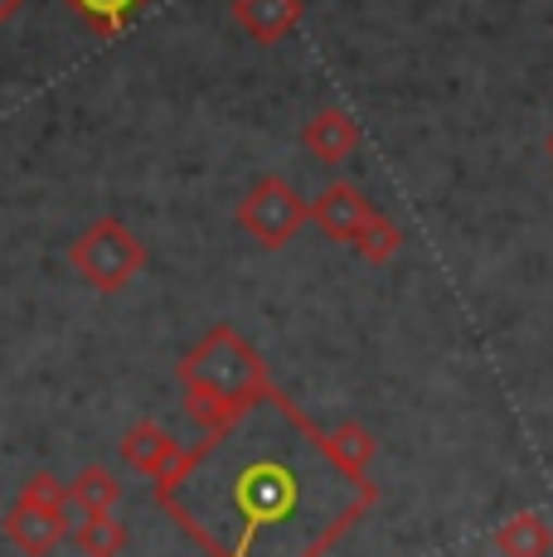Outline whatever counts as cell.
Wrapping results in <instances>:
<instances>
[{
	"label": "cell",
	"mask_w": 553,
	"mask_h": 557,
	"mask_svg": "<svg viewBox=\"0 0 553 557\" xmlns=\"http://www.w3.org/2000/svg\"><path fill=\"white\" fill-rule=\"evenodd\" d=\"M233 25L258 45H276L306 20V0H233L229 5Z\"/></svg>",
	"instance_id": "cell-8"
},
{
	"label": "cell",
	"mask_w": 553,
	"mask_h": 557,
	"mask_svg": "<svg viewBox=\"0 0 553 557\" xmlns=\"http://www.w3.org/2000/svg\"><path fill=\"white\" fill-rule=\"evenodd\" d=\"M495 553L500 557H549L553 553V529H549V513L539 509H519L509 513L505 523L495 529Z\"/></svg>",
	"instance_id": "cell-10"
},
{
	"label": "cell",
	"mask_w": 553,
	"mask_h": 557,
	"mask_svg": "<svg viewBox=\"0 0 553 557\" xmlns=\"http://www.w3.org/2000/svg\"><path fill=\"white\" fill-rule=\"evenodd\" d=\"M20 15H25V0H0V25H10Z\"/></svg>",
	"instance_id": "cell-17"
},
{
	"label": "cell",
	"mask_w": 553,
	"mask_h": 557,
	"mask_svg": "<svg viewBox=\"0 0 553 557\" xmlns=\"http://www.w3.org/2000/svg\"><path fill=\"white\" fill-rule=\"evenodd\" d=\"M544 151H549V160H553V132H549V141H544Z\"/></svg>",
	"instance_id": "cell-18"
},
{
	"label": "cell",
	"mask_w": 553,
	"mask_h": 557,
	"mask_svg": "<svg viewBox=\"0 0 553 557\" xmlns=\"http://www.w3.org/2000/svg\"><path fill=\"white\" fill-rule=\"evenodd\" d=\"M359 141H365V132H359V122L345 112V107H321V112L306 116V126H302L306 156L321 160V165H340V160H349L359 151Z\"/></svg>",
	"instance_id": "cell-6"
},
{
	"label": "cell",
	"mask_w": 553,
	"mask_h": 557,
	"mask_svg": "<svg viewBox=\"0 0 553 557\" xmlns=\"http://www.w3.org/2000/svg\"><path fill=\"white\" fill-rule=\"evenodd\" d=\"M116 451H122L126 466H132V470H142V475L156 485V480H161L165 470L180 460V451H185V446H180V442L165 432L161 422H151V417H142V422H132V426H126V432H122V442H116Z\"/></svg>",
	"instance_id": "cell-7"
},
{
	"label": "cell",
	"mask_w": 553,
	"mask_h": 557,
	"mask_svg": "<svg viewBox=\"0 0 553 557\" xmlns=\"http://www.w3.org/2000/svg\"><path fill=\"white\" fill-rule=\"evenodd\" d=\"M369 213H374V203L365 199V189L359 185H349V180L325 185L321 195H316V203H311V223L335 243H355L359 233H365Z\"/></svg>",
	"instance_id": "cell-5"
},
{
	"label": "cell",
	"mask_w": 553,
	"mask_h": 557,
	"mask_svg": "<svg viewBox=\"0 0 553 557\" xmlns=\"http://www.w3.org/2000/svg\"><path fill=\"white\" fill-rule=\"evenodd\" d=\"M325 442H331V451L345 460L349 470H359V475H369V466H374V456H379L374 432H369V426H359V422L331 426V432H325Z\"/></svg>",
	"instance_id": "cell-15"
},
{
	"label": "cell",
	"mask_w": 553,
	"mask_h": 557,
	"mask_svg": "<svg viewBox=\"0 0 553 557\" xmlns=\"http://www.w3.org/2000/svg\"><path fill=\"white\" fill-rule=\"evenodd\" d=\"M0 529H5V539L15 543V548L25 553V557H49V553H59L63 543L73 539V523L39 519V513H29V509H20V505H10V509H5Z\"/></svg>",
	"instance_id": "cell-9"
},
{
	"label": "cell",
	"mask_w": 553,
	"mask_h": 557,
	"mask_svg": "<svg viewBox=\"0 0 553 557\" xmlns=\"http://www.w3.org/2000/svg\"><path fill=\"white\" fill-rule=\"evenodd\" d=\"M63 5H69L98 39H112V35H122L151 0H63Z\"/></svg>",
	"instance_id": "cell-12"
},
{
	"label": "cell",
	"mask_w": 553,
	"mask_h": 557,
	"mask_svg": "<svg viewBox=\"0 0 553 557\" xmlns=\"http://www.w3.org/2000/svg\"><path fill=\"white\" fill-rule=\"evenodd\" d=\"M151 499L209 557H325L374 509L379 485L276 388L185 446Z\"/></svg>",
	"instance_id": "cell-1"
},
{
	"label": "cell",
	"mask_w": 553,
	"mask_h": 557,
	"mask_svg": "<svg viewBox=\"0 0 553 557\" xmlns=\"http://www.w3.org/2000/svg\"><path fill=\"white\" fill-rule=\"evenodd\" d=\"M116 499H122V480L112 475L108 466H88L69 480V505L78 509V519H93V513H112Z\"/></svg>",
	"instance_id": "cell-11"
},
{
	"label": "cell",
	"mask_w": 553,
	"mask_h": 557,
	"mask_svg": "<svg viewBox=\"0 0 553 557\" xmlns=\"http://www.w3.org/2000/svg\"><path fill=\"white\" fill-rule=\"evenodd\" d=\"M398 248H403V228L389 219V213H369V223H365V233L355 238V252L365 257V262H374V267H384V262H393L398 257Z\"/></svg>",
	"instance_id": "cell-16"
},
{
	"label": "cell",
	"mask_w": 553,
	"mask_h": 557,
	"mask_svg": "<svg viewBox=\"0 0 553 557\" xmlns=\"http://www.w3.org/2000/svg\"><path fill=\"white\" fill-rule=\"evenodd\" d=\"M15 505L20 509H29V513H39V519H54V523H73L69 513V485H63L59 475H49V470H35V475L25 480V490L15 495Z\"/></svg>",
	"instance_id": "cell-14"
},
{
	"label": "cell",
	"mask_w": 553,
	"mask_h": 557,
	"mask_svg": "<svg viewBox=\"0 0 553 557\" xmlns=\"http://www.w3.org/2000/svg\"><path fill=\"white\" fill-rule=\"evenodd\" d=\"M233 219H238V228L248 233L253 243H262V248H286V243L311 223V203L296 195L286 180L262 175L258 185L238 199V213H233Z\"/></svg>",
	"instance_id": "cell-4"
},
{
	"label": "cell",
	"mask_w": 553,
	"mask_h": 557,
	"mask_svg": "<svg viewBox=\"0 0 553 557\" xmlns=\"http://www.w3.org/2000/svg\"><path fill=\"white\" fill-rule=\"evenodd\" d=\"M132 533L116 513H93V519H78L73 523V548L83 557H122Z\"/></svg>",
	"instance_id": "cell-13"
},
{
	"label": "cell",
	"mask_w": 553,
	"mask_h": 557,
	"mask_svg": "<svg viewBox=\"0 0 553 557\" xmlns=\"http://www.w3.org/2000/svg\"><path fill=\"white\" fill-rule=\"evenodd\" d=\"M69 262L98 296H116L126 282H136L146 272V243L122 219H93L73 238Z\"/></svg>",
	"instance_id": "cell-3"
},
{
	"label": "cell",
	"mask_w": 553,
	"mask_h": 557,
	"mask_svg": "<svg viewBox=\"0 0 553 557\" xmlns=\"http://www.w3.org/2000/svg\"><path fill=\"white\" fill-rule=\"evenodd\" d=\"M175 373H180V388H185V417L205 436L238 422L253 403L276 393L268 359L233 325H214L209 335H199V345L180 359Z\"/></svg>",
	"instance_id": "cell-2"
}]
</instances>
